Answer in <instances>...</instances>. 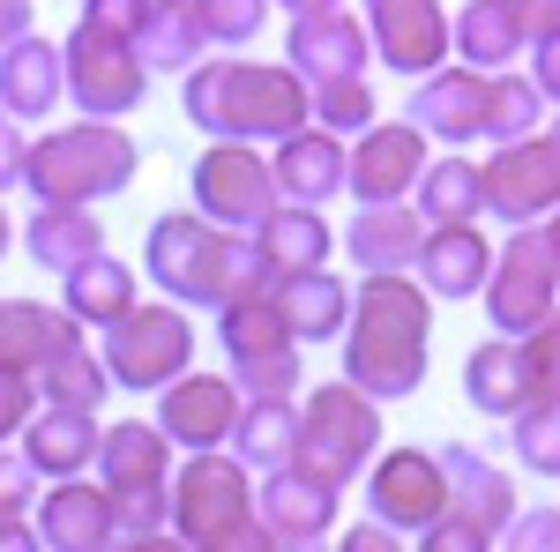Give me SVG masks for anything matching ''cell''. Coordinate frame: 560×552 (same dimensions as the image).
Segmentation results:
<instances>
[{"instance_id":"44","label":"cell","mask_w":560,"mask_h":552,"mask_svg":"<svg viewBox=\"0 0 560 552\" xmlns=\"http://www.w3.org/2000/svg\"><path fill=\"white\" fill-rule=\"evenodd\" d=\"M419 538H427V552H486V545H493V530H486V522H471L464 508H441Z\"/></svg>"},{"instance_id":"50","label":"cell","mask_w":560,"mask_h":552,"mask_svg":"<svg viewBox=\"0 0 560 552\" xmlns=\"http://www.w3.org/2000/svg\"><path fill=\"white\" fill-rule=\"evenodd\" d=\"M530 83L546 90V105H560V38H538V68H530Z\"/></svg>"},{"instance_id":"28","label":"cell","mask_w":560,"mask_h":552,"mask_svg":"<svg viewBox=\"0 0 560 552\" xmlns=\"http://www.w3.org/2000/svg\"><path fill=\"white\" fill-rule=\"evenodd\" d=\"M52 105H60V45L23 31L15 45H0V113L23 128V120H45Z\"/></svg>"},{"instance_id":"15","label":"cell","mask_w":560,"mask_h":552,"mask_svg":"<svg viewBox=\"0 0 560 552\" xmlns=\"http://www.w3.org/2000/svg\"><path fill=\"white\" fill-rule=\"evenodd\" d=\"M366 60H382L388 75H427L448 60V15L441 0H366Z\"/></svg>"},{"instance_id":"7","label":"cell","mask_w":560,"mask_h":552,"mask_svg":"<svg viewBox=\"0 0 560 552\" xmlns=\"http://www.w3.org/2000/svg\"><path fill=\"white\" fill-rule=\"evenodd\" d=\"M217 343H224V359H232L240 396H292V388H300V351L306 343L277 321L269 292L224 298V306H217Z\"/></svg>"},{"instance_id":"26","label":"cell","mask_w":560,"mask_h":552,"mask_svg":"<svg viewBox=\"0 0 560 552\" xmlns=\"http://www.w3.org/2000/svg\"><path fill=\"white\" fill-rule=\"evenodd\" d=\"M128 45H135V60H142L150 75H187V68H195V52L210 45V31H202L195 0H142Z\"/></svg>"},{"instance_id":"18","label":"cell","mask_w":560,"mask_h":552,"mask_svg":"<svg viewBox=\"0 0 560 552\" xmlns=\"http://www.w3.org/2000/svg\"><path fill=\"white\" fill-rule=\"evenodd\" d=\"M486 269H493V247H486L478 216L427 224V239H419V255H411V277L427 284V298H448V306H456V298H478Z\"/></svg>"},{"instance_id":"49","label":"cell","mask_w":560,"mask_h":552,"mask_svg":"<svg viewBox=\"0 0 560 552\" xmlns=\"http://www.w3.org/2000/svg\"><path fill=\"white\" fill-rule=\"evenodd\" d=\"M404 545V530H388V522H359V530H345V552H396Z\"/></svg>"},{"instance_id":"35","label":"cell","mask_w":560,"mask_h":552,"mask_svg":"<svg viewBox=\"0 0 560 552\" xmlns=\"http://www.w3.org/2000/svg\"><path fill=\"white\" fill-rule=\"evenodd\" d=\"M31 388H38V403L97 411V403H105V388H113V374H105V359H97L83 337H68V343H52L38 366H31Z\"/></svg>"},{"instance_id":"3","label":"cell","mask_w":560,"mask_h":552,"mask_svg":"<svg viewBox=\"0 0 560 552\" xmlns=\"http://www.w3.org/2000/svg\"><path fill=\"white\" fill-rule=\"evenodd\" d=\"M179 105L187 120L210 134H240V142H277V134L306 128V75L284 68H261V60H195L179 75Z\"/></svg>"},{"instance_id":"37","label":"cell","mask_w":560,"mask_h":552,"mask_svg":"<svg viewBox=\"0 0 560 552\" xmlns=\"http://www.w3.org/2000/svg\"><path fill=\"white\" fill-rule=\"evenodd\" d=\"M411 210L427 224H456V216H486V187H478L471 157H427L411 179Z\"/></svg>"},{"instance_id":"19","label":"cell","mask_w":560,"mask_h":552,"mask_svg":"<svg viewBox=\"0 0 560 552\" xmlns=\"http://www.w3.org/2000/svg\"><path fill=\"white\" fill-rule=\"evenodd\" d=\"M269 179H277V195H284V202H314V210H329V202L345 195V134L322 128V120H314V128L277 134Z\"/></svg>"},{"instance_id":"20","label":"cell","mask_w":560,"mask_h":552,"mask_svg":"<svg viewBox=\"0 0 560 552\" xmlns=\"http://www.w3.org/2000/svg\"><path fill=\"white\" fill-rule=\"evenodd\" d=\"M478 120H486V68H427L419 90H411V128L433 134V142H478Z\"/></svg>"},{"instance_id":"25","label":"cell","mask_w":560,"mask_h":552,"mask_svg":"<svg viewBox=\"0 0 560 552\" xmlns=\"http://www.w3.org/2000/svg\"><path fill=\"white\" fill-rule=\"evenodd\" d=\"M97 478L105 493H135V485H165L173 478V441L158 433V419H120L97 433Z\"/></svg>"},{"instance_id":"4","label":"cell","mask_w":560,"mask_h":552,"mask_svg":"<svg viewBox=\"0 0 560 552\" xmlns=\"http://www.w3.org/2000/svg\"><path fill=\"white\" fill-rule=\"evenodd\" d=\"M135 165H142V150L113 120H75L23 150V187L38 202H105L135 179Z\"/></svg>"},{"instance_id":"29","label":"cell","mask_w":560,"mask_h":552,"mask_svg":"<svg viewBox=\"0 0 560 552\" xmlns=\"http://www.w3.org/2000/svg\"><path fill=\"white\" fill-rule=\"evenodd\" d=\"M441 456V470H448V508H464L471 522H486L493 538H501V522L523 508L516 501V478L509 470H493L478 448H464V441H448V448H433Z\"/></svg>"},{"instance_id":"33","label":"cell","mask_w":560,"mask_h":552,"mask_svg":"<svg viewBox=\"0 0 560 552\" xmlns=\"http://www.w3.org/2000/svg\"><path fill=\"white\" fill-rule=\"evenodd\" d=\"M292 441H300V403L292 396H240V419H232V456L255 470L292 463Z\"/></svg>"},{"instance_id":"42","label":"cell","mask_w":560,"mask_h":552,"mask_svg":"<svg viewBox=\"0 0 560 552\" xmlns=\"http://www.w3.org/2000/svg\"><path fill=\"white\" fill-rule=\"evenodd\" d=\"M523 374H530V396H560V298L523 329Z\"/></svg>"},{"instance_id":"5","label":"cell","mask_w":560,"mask_h":552,"mask_svg":"<svg viewBox=\"0 0 560 552\" xmlns=\"http://www.w3.org/2000/svg\"><path fill=\"white\" fill-rule=\"evenodd\" d=\"M173 522L187 545L210 552H255L269 545L255 522V485H247V463L224 456V448H195V463L173 478Z\"/></svg>"},{"instance_id":"45","label":"cell","mask_w":560,"mask_h":552,"mask_svg":"<svg viewBox=\"0 0 560 552\" xmlns=\"http://www.w3.org/2000/svg\"><path fill=\"white\" fill-rule=\"evenodd\" d=\"M501 545H516V552H560V515L553 508H530V515H509L501 522Z\"/></svg>"},{"instance_id":"17","label":"cell","mask_w":560,"mask_h":552,"mask_svg":"<svg viewBox=\"0 0 560 552\" xmlns=\"http://www.w3.org/2000/svg\"><path fill=\"white\" fill-rule=\"evenodd\" d=\"M255 522H261L269 545H322V538L337 530V485H322V478L300 470V463L261 470Z\"/></svg>"},{"instance_id":"54","label":"cell","mask_w":560,"mask_h":552,"mask_svg":"<svg viewBox=\"0 0 560 552\" xmlns=\"http://www.w3.org/2000/svg\"><path fill=\"white\" fill-rule=\"evenodd\" d=\"M546 216H553V224H546V239H553V261H560V202H553Z\"/></svg>"},{"instance_id":"22","label":"cell","mask_w":560,"mask_h":552,"mask_svg":"<svg viewBox=\"0 0 560 552\" xmlns=\"http://www.w3.org/2000/svg\"><path fill=\"white\" fill-rule=\"evenodd\" d=\"M269 306L300 343H337L351 314V284L329 277V261L322 269H284V277H269Z\"/></svg>"},{"instance_id":"6","label":"cell","mask_w":560,"mask_h":552,"mask_svg":"<svg viewBox=\"0 0 560 552\" xmlns=\"http://www.w3.org/2000/svg\"><path fill=\"white\" fill-rule=\"evenodd\" d=\"M374 448H382V403H374L366 388L322 381L300 403V441H292V463L314 470L322 485H337V493H345L351 478L374 463Z\"/></svg>"},{"instance_id":"34","label":"cell","mask_w":560,"mask_h":552,"mask_svg":"<svg viewBox=\"0 0 560 552\" xmlns=\"http://www.w3.org/2000/svg\"><path fill=\"white\" fill-rule=\"evenodd\" d=\"M23 247H31V261L38 269H75L83 255H97L105 247V224H97V210L90 202H45L31 224H23Z\"/></svg>"},{"instance_id":"51","label":"cell","mask_w":560,"mask_h":552,"mask_svg":"<svg viewBox=\"0 0 560 552\" xmlns=\"http://www.w3.org/2000/svg\"><path fill=\"white\" fill-rule=\"evenodd\" d=\"M23 150H31V142L15 134V120H0V187H15V179H23Z\"/></svg>"},{"instance_id":"55","label":"cell","mask_w":560,"mask_h":552,"mask_svg":"<svg viewBox=\"0 0 560 552\" xmlns=\"http://www.w3.org/2000/svg\"><path fill=\"white\" fill-rule=\"evenodd\" d=\"M8 247H15V224H8V210H0V255H8Z\"/></svg>"},{"instance_id":"23","label":"cell","mask_w":560,"mask_h":552,"mask_svg":"<svg viewBox=\"0 0 560 552\" xmlns=\"http://www.w3.org/2000/svg\"><path fill=\"white\" fill-rule=\"evenodd\" d=\"M292 68L314 83H337V75H366V23H351L345 8H314V15H292Z\"/></svg>"},{"instance_id":"43","label":"cell","mask_w":560,"mask_h":552,"mask_svg":"<svg viewBox=\"0 0 560 552\" xmlns=\"http://www.w3.org/2000/svg\"><path fill=\"white\" fill-rule=\"evenodd\" d=\"M210 45H247L255 31H269V0H195Z\"/></svg>"},{"instance_id":"10","label":"cell","mask_w":560,"mask_h":552,"mask_svg":"<svg viewBox=\"0 0 560 552\" xmlns=\"http://www.w3.org/2000/svg\"><path fill=\"white\" fill-rule=\"evenodd\" d=\"M560 292V261H553V239L538 232V224H516V239L493 255V269H486V284H478V298H486V314H493V329L501 337H523L546 306H553Z\"/></svg>"},{"instance_id":"53","label":"cell","mask_w":560,"mask_h":552,"mask_svg":"<svg viewBox=\"0 0 560 552\" xmlns=\"http://www.w3.org/2000/svg\"><path fill=\"white\" fill-rule=\"evenodd\" d=\"M277 8H292V15H314V8H345V0H277Z\"/></svg>"},{"instance_id":"47","label":"cell","mask_w":560,"mask_h":552,"mask_svg":"<svg viewBox=\"0 0 560 552\" xmlns=\"http://www.w3.org/2000/svg\"><path fill=\"white\" fill-rule=\"evenodd\" d=\"M31 501H38V470L0 448V515H31Z\"/></svg>"},{"instance_id":"16","label":"cell","mask_w":560,"mask_h":552,"mask_svg":"<svg viewBox=\"0 0 560 552\" xmlns=\"http://www.w3.org/2000/svg\"><path fill=\"white\" fill-rule=\"evenodd\" d=\"M232 419H240V381L232 374H195L179 366L173 381L158 388V433L173 448H224L232 441Z\"/></svg>"},{"instance_id":"41","label":"cell","mask_w":560,"mask_h":552,"mask_svg":"<svg viewBox=\"0 0 560 552\" xmlns=\"http://www.w3.org/2000/svg\"><path fill=\"white\" fill-rule=\"evenodd\" d=\"M306 120H322V128H337V134H359L366 120H374V83H366V75L314 83L306 90Z\"/></svg>"},{"instance_id":"48","label":"cell","mask_w":560,"mask_h":552,"mask_svg":"<svg viewBox=\"0 0 560 552\" xmlns=\"http://www.w3.org/2000/svg\"><path fill=\"white\" fill-rule=\"evenodd\" d=\"M509 15H516L523 45H538V38H560V0H509Z\"/></svg>"},{"instance_id":"30","label":"cell","mask_w":560,"mask_h":552,"mask_svg":"<svg viewBox=\"0 0 560 552\" xmlns=\"http://www.w3.org/2000/svg\"><path fill=\"white\" fill-rule=\"evenodd\" d=\"M419 239H427V216L419 210H404V202H359V216H351V232H345V255L359 269H411Z\"/></svg>"},{"instance_id":"27","label":"cell","mask_w":560,"mask_h":552,"mask_svg":"<svg viewBox=\"0 0 560 552\" xmlns=\"http://www.w3.org/2000/svg\"><path fill=\"white\" fill-rule=\"evenodd\" d=\"M247 239H255V255L269 261V277H284V269H322L329 247H337V232L322 224L314 202H269Z\"/></svg>"},{"instance_id":"46","label":"cell","mask_w":560,"mask_h":552,"mask_svg":"<svg viewBox=\"0 0 560 552\" xmlns=\"http://www.w3.org/2000/svg\"><path fill=\"white\" fill-rule=\"evenodd\" d=\"M38 411V388H31V374L23 366H8L0 359V441H15L23 433V419Z\"/></svg>"},{"instance_id":"13","label":"cell","mask_w":560,"mask_h":552,"mask_svg":"<svg viewBox=\"0 0 560 552\" xmlns=\"http://www.w3.org/2000/svg\"><path fill=\"white\" fill-rule=\"evenodd\" d=\"M359 478H366V508H374V522L404 530V538H419L433 515L448 508V470H441L433 448H388V456H374Z\"/></svg>"},{"instance_id":"32","label":"cell","mask_w":560,"mask_h":552,"mask_svg":"<svg viewBox=\"0 0 560 552\" xmlns=\"http://www.w3.org/2000/svg\"><path fill=\"white\" fill-rule=\"evenodd\" d=\"M60 277H68V298H60V306H68L75 329H105V321H120V314L135 306V269L113 261L105 247L83 255L75 269H60Z\"/></svg>"},{"instance_id":"21","label":"cell","mask_w":560,"mask_h":552,"mask_svg":"<svg viewBox=\"0 0 560 552\" xmlns=\"http://www.w3.org/2000/svg\"><path fill=\"white\" fill-rule=\"evenodd\" d=\"M45 485H52V493L31 501V515H38V545H52V552L113 545V493H105V485H90L83 470H75V478H45Z\"/></svg>"},{"instance_id":"40","label":"cell","mask_w":560,"mask_h":552,"mask_svg":"<svg viewBox=\"0 0 560 552\" xmlns=\"http://www.w3.org/2000/svg\"><path fill=\"white\" fill-rule=\"evenodd\" d=\"M516 456L523 470H538V478H560V396H530L516 419Z\"/></svg>"},{"instance_id":"52","label":"cell","mask_w":560,"mask_h":552,"mask_svg":"<svg viewBox=\"0 0 560 552\" xmlns=\"http://www.w3.org/2000/svg\"><path fill=\"white\" fill-rule=\"evenodd\" d=\"M31 31V0H0V45H15Z\"/></svg>"},{"instance_id":"9","label":"cell","mask_w":560,"mask_h":552,"mask_svg":"<svg viewBox=\"0 0 560 552\" xmlns=\"http://www.w3.org/2000/svg\"><path fill=\"white\" fill-rule=\"evenodd\" d=\"M105 374L120 388H165L179 366H195V321L179 314L173 298L165 306H142L135 298L120 321H105Z\"/></svg>"},{"instance_id":"1","label":"cell","mask_w":560,"mask_h":552,"mask_svg":"<svg viewBox=\"0 0 560 552\" xmlns=\"http://www.w3.org/2000/svg\"><path fill=\"white\" fill-rule=\"evenodd\" d=\"M427 329L433 298L411 269H366V284L351 292L345 314V381L366 388L374 403H396L427 381Z\"/></svg>"},{"instance_id":"39","label":"cell","mask_w":560,"mask_h":552,"mask_svg":"<svg viewBox=\"0 0 560 552\" xmlns=\"http://www.w3.org/2000/svg\"><path fill=\"white\" fill-rule=\"evenodd\" d=\"M538 113H546V90L530 83V75L493 68V75H486V120H478V142H516V134L538 128Z\"/></svg>"},{"instance_id":"24","label":"cell","mask_w":560,"mask_h":552,"mask_svg":"<svg viewBox=\"0 0 560 552\" xmlns=\"http://www.w3.org/2000/svg\"><path fill=\"white\" fill-rule=\"evenodd\" d=\"M97 411H75V403H38L23 419V463L38 478H75V470L97 463Z\"/></svg>"},{"instance_id":"38","label":"cell","mask_w":560,"mask_h":552,"mask_svg":"<svg viewBox=\"0 0 560 552\" xmlns=\"http://www.w3.org/2000/svg\"><path fill=\"white\" fill-rule=\"evenodd\" d=\"M75 337V321H68V306H45V298H0V359L8 366H38L52 343Z\"/></svg>"},{"instance_id":"31","label":"cell","mask_w":560,"mask_h":552,"mask_svg":"<svg viewBox=\"0 0 560 552\" xmlns=\"http://www.w3.org/2000/svg\"><path fill=\"white\" fill-rule=\"evenodd\" d=\"M464 396H471V411H486V419H516L523 403H530L523 343L493 329V337H486V343L471 351V359H464Z\"/></svg>"},{"instance_id":"36","label":"cell","mask_w":560,"mask_h":552,"mask_svg":"<svg viewBox=\"0 0 560 552\" xmlns=\"http://www.w3.org/2000/svg\"><path fill=\"white\" fill-rule=\"evenodd\" d=\"M448 52L464 60V68H509L523 52V31H516V15H509V0H471L456 23H448Z\"/></svg>"},{"instance_id":"11","label":"cell","mask_w":560,"mask_h":552,"mask_svg":"<svg viewBox=\"0 0 560 552\" xmlns=\"http://www.w3.org/2000/svg\"><path fill=\"white\" fill-rule=\"evenodd\" d=\"M269 202H284L277 195V179H269V157H261L255 142H240V134H217L210 150L195 157V210L210 216V224H232V232H255V216Z\"/></svg>"},{"instance_id":"14","label":"cell","mask_w":560,"mask_h":552,"mask_svg":"<svg viewBox=\"0 0 560 552\" xmlns=\"http://www.w3.org/2000/svg\"><path fill=\"white\" fill-rule=\"evenodd\" d=\"M427 157L433 150L411 120H382V113H374V120L345 142V195L351 202H404Z\"/></svg>"},{"instance_id":"2","label":"cell","mask_w":560,"mask_h":552,"mask_svg":"<svg viewBox=\"0 0 560 552\" xmlns=\"http://www.w3.org/2000/svg\"><path fill=\"white\" fill-rule=\"evenodd\" d=\"M142 269L165 298H187V306H224V298H247V292H269V261L255 255L247 232L232 224H210L202 210H173L150 224L142 239Z\"/></svg>"},{"instance_id":"8","label":"cell","mask_w":560,"mask_h":552,"mask_svg":"<svg viewBox=\"0 0 560 552\" xmlns=\"http://www.w3.org/2000/svg\"><path fill=\"white\" fill-rule=\"evenodd\" d=\"M60 97H75L90 120H120L150 97V68L135 60L128 31L75 23V38L60 45Z\"/></svg>"},{"instance_id":"12","label":"cell","mask_w":560,"mask_h":552,"mask_svg":"<svg viewBox=\"0 0 560 552\" xmlns=\"http://www.w3.org/2000/svg\"><path fill=\"white\" fill-rule=\"evenodd\" d=\"M486 187V210L501 224H538L560 202V134H516V142H493V165H478Z\"/></svg>"}]
</instances>
